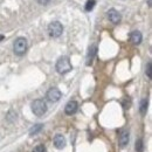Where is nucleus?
I'll return each instance as SVG.
<instances>
[{
    "mask_svg": "<svg viewBox=\"0 0 152 152\" xmlns=\"http://www.w3.org/2000/svg\"><path fill=\"white\" fill-rule=\"evenodd\" d=\"M56 72L61 75H64L67 73H69L73 69V66L70 63V60L68 56H61L56 62Z\"/></svg>",
    "mask_w": 152,
    "mask_h": 152,
    "instance_id": "f257e3e1",
    "label": "nucleus"
},
{
    "mask_svg": "<svg viewBox=\"0 0 152 152\" xmlns=\"http://www.w3.org/2000/svg\"><path fill=\"white\" fill-rule=\"evenodd\" d=\"M145 74H146V76H148L149 78H151V77H152V63H151V61H149V62L146 63Z\"/></svg>",
    "mask_w": 152,
    "mask_h": 152,
    "instance_id": "dca6fc26",
    "label": "nucleus"
},
{
    "mask_svg": "<svg viewBox=\"0 0 152 152\" xmlns=\"http://www.w3.org/2000/svg\"><path fill=\"white\" fill-rule=\"evenodd\" d=\"M95 5H96V0H87L86 6H84V10H86L87 12H90V11L94 10Z\"/></svg>",
    "mask_w": 152,
    "mask_h": 152,
    "instance_id": "4468645a",
    "label": "nucleus"
},
{
    "mask_svg": "<svg viewBox=\"0 0 152 152\" xmlns=\"http://www.w3.org/2000/svg\"><path fill=\"white\" fill-rule=\"evenodd\" d=\"M61 96H62V94H61L60 89H57V88H50V89L47 91V94H46L47 99H48L49 102H52V103L60 101Z\"/></svg>",
    "mask_w": 152,
    "mask_h": 152,
    "instance_id": "39448f33",
    "label": "nucleus"
},
{
    "mask_svg": "<svg viewBox=\"0 0 152 152\" xmlns=\"http://www.w3.org/2000/svg\"><path fill=\"white\" fill-rule=\"evenodd\" d=\"M143 40V35L139 31H133L130 34V41L132 42L133 45H139Z\"/></svg>",
    "mask_w": 152,
    "mask_h": 152,
    "instance_id": "9d476101",
    "label": "nucleus"
},
{
    "mask_svg": "<svg viewBox=\"0 0 152 152\" xmlns=\"http://www.w3.org/2000/svg\"><path fill=\"white\" fill-rule=\"evenodd\" d=\"M77 109H78L77 102L76 101H69L66 104V107H64V113H66V115H68V116H72V115L76 114Z\"/></svg>",
    "mask_w": 152,
    "mask_h": 152,
    "instance_id": "6e6552de",
    "label": "nucleus"
},
{
    "mask_svg": "<svg viewBox=\"0 0 152 152\" xmlns=\"http://www.w3.org/2000/svg\"><path fill=\"white\" fill-rule=\"evenodd\" d=\"M32 111L35 116H43V115L47 113V104L43 99L39 98L35 99L33 103H32Z\"/></svg>",
    "mask_w": 152,
    "mask_h": 152,
    "instance_id": "7ed1b4c3",
    "label": "nucleus"
},
{
    "mask_svg": "<svg viewBox=\"0 0 152 152\" xmlns=\"http://www.w3.org/2000/svg\"><path fill=\"white\" fill-rule=\"evenodd\" d=\"M136 151L137 152H143L144 151V143L142 138H138L136 140Z\"/></svg>",
    "mask_w": 152,
    "mask_h": 152,
    "instance_id": "2eb2a0df",
    "label": "nucleus"
},
{
    "mask_svg": "<svg viewBox=\"0 0 152 152\" xmlns=\"http://www.w3.org/2000/svg\"><path fill=\"white\" fill-rule=\"evenodd\" d=\"M27 47H28L27 40L25 38H22V37L18 38L14 41V43H13V50H14V53L18 56L25 55V53L27 52Z\"/></svg>",
    "mask_w": 152,
    "mask_h": 152,
    "instance_id": "f03ea898",
    "label": "nucleus"
},
{
    "mask_svg": "<svg viewBox=\"0 0 152 152\" xmlns=\"http://www.w3.org/2000/svg\"><path fill=\"white\" fill-rule=\"evenodd\" d=\"M32 152H47V149H46L45 145H38V146H35V148L33 149Z\"/></svg>",
    "mask_w": 152,
    "mask_h": 152,
    "instance_id": "f3484780",
    "label": "nucleus"
},
{
    "mask_svg": "<svg viewBox=\"0 0 152 152\" xmlns=\"http://www.w3.org/2000/svg\"><path fill=\"white\" fill-rule=\"evenodd\" d=\"M97 54V46L93 45L90 48H89V52H88V56H87V66H90L93 63V60Z\"/></svg>",
    "mask_w": 152,
    "mask_h": 152,
    "instance_id": "9b49d317",
    "label": "nucleus"
},
{
    "mask_svg": "<svg viewBox=\"0 0 152 152\" xmlns=\"http://www.w3.org/2000/svg\"><path fill=\"white\" fill-rule=\"evenodd\" d=\"M1 40H4V35H0V41H1Z\"/></svg>",
    "mask_w": 152,
    "mask_h": 152,
    "instance_id": "6ab92c4d",
    "label": "nucleus"
},
{
    "mask_svg": "<svg viewBox=\"0 0 152 152\" xmlns=\"http://www.w3.org/2000/svg\"><path fill=\"white\" fill-rule=\"evenodd\" d=\"M66 144H67V140H66V138H64L63 134H60L58 133V134H56L54 137V145H55L56 149H58V150L63 149L66 146Z\"/></svg>",
    "mask_w": 152,
    "mask_h": 152,
    "instance_id": "1a4fd4ad",
    "label": "nucleus"
},
{
    "mask_svg": "<svg viewBox=\"0 0 152 152\" xmlns=\"http://www.w3.org/2000/svg\"><path fill=\"white\" fill-rule=\"evenodd\" d=\"M38 2L40 5H48L50 2V0H38Z\"/></svg>",
    "mask_w": 152,
    "mask_h": 152,
    "instance_id": "a211bd4d",
    "label": "nucleus"
},
{
    "mask_svg": "<svg viewBox=\"0 0 152 152\" xmlns=\"http://www.w3.org/2000/svg\"><path fill=\"white\" fill-rule=\"evenodd\" d=\"M129 144V131L125 129H122L118 133V145L121 148H125Z\"/></svg>",
    "mask_w": 152,
    "mask_h": 152,
    "instance_id": "423d86ee",
    "label": "nucleus"
},
{
    "mask_svg": "<svg viewBox=\"0 0 152 152\" xmlns=\"http://www.w3.org/2000/svg\"><path fill=\"white\" fill-rule=\"evenodd\" d=\"M42 129H43V124H35V125L31 129L29 134H31V136H35V134H38V133L41 132Z\"/></svg>",
    "mask_w": 152,
    "mask_h": 152,
    "instance_id": "ddd939ff",
    "label": "nucleus"
},
{
    "mask_svg": "<svg viewBox=\"0 0 152 152\" xmlns=\"http://www.w3.org/2000/svg\"><path fill=\"white\" fill-rule=\"evenodd\" d=\"M63 32V26L61 22L58 21H54V22H50L49 26H48V34L52 37V38H58L61 37Z\"/></svg>",
    "mask_w": 152,
    "mask_h": 152,
    "instance_id": "20e7f679",
    "label": "nucleus"
},
{
    "mask_svg": "<svg viewBox=\"0 0 152 152\" xmlns=\"http://www.w3.org/2000/svg\"><path fill=\"white\" fill-rule=\"evenodd\" d=\"M107 14H108V19L110 20L114 25H118V23L121 22V20H122L121 13H119L117 10H115V8H110V10L107 12Z\"/></svg>",
    "mask_w": 152,
    "mask_h": 152,
    "instance_id": "0eeeda50",
    "label": "nucleus"
},
{
    "mask_svg": "<svg viewBox=\"0 0 152 152\" xmlns=\"http://www.w3.org/2000/svg\"><path fill=\"white\" fill-rule=\"evenodd\" d=\"M148 104H149L148 98H143L140 101V105H139V113H140V115L144 116V115L146 114V111H148Z\"/></svg>",
    "mask_w": 152,
    "mask_h": 152,
    "instance_id": "f8f14e48",
    "label": "nucleus"
}]
</instances>
